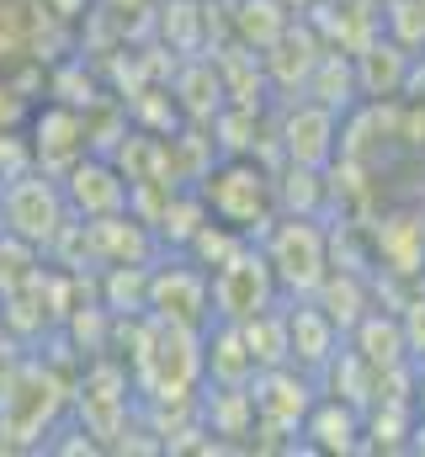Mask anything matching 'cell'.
<instances>
[{"label":"cell","instance_id":"2","mask_svg":"<svg viewBox=\"0 0 425 457\" xmlns=\"http://www.w3.org/2000/svg\"><path fill=\"white\" fill-rule=\"evenodd\" d=\"M282 298H314L319 282L335 266V234L319 224V213H277L255 239Z\"/></svg>","mask_w":425,"mask_h":457},{"label":"cell","instance_id":"27","mask_svg":"<svg viewBox=\"0 0 425 457\" xmlns=\"http://www.w3.org/2000/svg\"><path fill=\"white\" fill-rule=\"evenodd\" d=\"M43 5H48V11H59V16H75V5H80V0H43Z\"/></svg>","mask_w":425,"mask_h":457},{"label":"cell","instance_id":"26","mask_svg":"<svg viewBox=\"0 0 425 457\" xmlns=\"http://www.w3.org/2000/svg\"><path fill=\"white\" fill-rule=\"evenodd\" d=\"M415 415L425 420V361H421V372H415Z\"/></svg>","mask_w":425,"mask_h":457},{"label":"cell","instance_id":"21","mask_svg":"<svg viewBox=\"0 0 425 457\" xmlns=\"http://www.w3.org/2000/svg\"><path fill=\"white\" fill-rule=\"evenodd\" d=\"M245 341L255 351V361L261 367H282V361H293V341H288V303H271V309H261L255 320H245Z\"/></svg>","mask_w":425,"mask_h":457},{"label":"cell","instance_id":"14","mask_svg":"<svg viewBox=\"0 0 425 457\" xmlns=\"http://www.w3.org/2000/svg\"><path fill=\"white\" fill-rule=\"evenodd\" d=\"M372 245H378V261L394 271V277H421L425 271V213H383L372 228Z\"/></svg>","mask_w":425,"mask_h":457},{"label":"cell","instance_id":"1","mask_svg":"<svg viewBox=\"0 0 425 457\" xmlns=\"http://www.w3.org/2000/svg\"><path fill=\"white\" fill-rule=\"evenodd\" d=\"M197 197L208 208V219L229 224L245 239H261L266 224L277 219V181L250 160V154H223L197 176Z\"/></svg>","mask_w":425,"mask_h":457},{"label":"cell","instance_id":"18","mask_svg":"<svg viewBox=\"0 0 425 457\" xmlns=\"http://www.w3.org/2000/svg\"><path fill=\"white\" fill-rule=\"evenodd\" d=\"M223 75H218V64L212 59H187L181 70H176V107L181 117H192V122H212V117L223 112Z\"/></svg>","mask_w":425,"mask_h":457},{"label":"cell","instance_id":"10","mask_svg":"<svg viewBox=\"0 0 425 457\" xmlns=\"http://www.w3.org/2000/svg\"><path fill=\"white\" fill-rule=\"evenodd\" d=\"M277 144L293 165H309V170H329L335 154H340V112L324 107V102H298L288 107L282 128H277Z\"/></svg>","mask_w":425,"mask_h":457},{"label":"cell","instance_id":"6","mask_svg":"<svg viewBox=\"0 0 425 457\" xmlns=\"http://www.w3.org/2000/svg\"><path fill=\"white\" fill-rule=\"evenodd\" d=\"M250 399H255V431L261 436H298L319 399V378L293 367V361L261 367L250 383Z\"/></svg>","mask_w":425,"mask_h":457},{"label":"cell","instance_id":"23","mask_svg":"<svg viewBox=\"0 0 425 457\" xmlns=\"http://www.w3.org/2000/svg\"><path fill=\"white\" fill-rule=\"evenodd\" d=\"M383 32L404 54H425V0H388L383 5Z\"/></svg>","mask_w":425,"mask_h":457},{"label":"cell","instance_id":"12","mask_svg":"<svg viewBox=\"0 0 425 457\" xmlns=\"http://www.w3.org/2000/svg\"><path fill=\"white\" fill-rule=\"evenodd\" d=\"M288 303V341H293V367H304V372H324L329 367V356L340 351L346 341V330L319 309V298H282Z\"/></svg>","mask_w":425,"mask_h":457},{"label":"cell","instance_id":"24","mask_svg":"<svg viewBox=\"0 0 425 457\" xmlns=\"http://www.w3.org/2000/svg\"><path fill=\"white\" fill-rule=\"evenodd\" d=\"M203 0H165L160 5V32L171 37V48L176 54H197V32H203V11H197Z\"/></svg>","mask_w":425,"mask_h":457},{"label":"cell","instance_id":"22","mask_svg":"<svg viewBox=\"0 0 425 457\" xmlns=\"http://www.w3.org/2000/svg\"><path fill=\"white\" fill-rule=\"evenodd\" d=\"M319 197H324L319 170L288 160V170H282V181H277V213H319Z\"/></svg>","mask_w":425,"mask_h":457},{"label":"cell","instance_id":"20","mask_svg":"<svg viewBox=\"0 0 425 457\" xmlns=\"http://www.w3.org/2000/svg\"><path fill=\"white\" fill-rule=\"evenodd\" d=\"M319 309L351 336V325L367 314V287H362V277H356V266H329V277L319 282Z\"/></svg>","mask_w":425,"mask_h":457},{"label":"cell","instance_id":"19","mask_svg":"<svg viewBox=\"0 0 425 457\" xmlns=\"http://www.w3.org/2000/svg\"><path fill=\"white\" fill-rule=\"evenodd\" d=\"M293 27V0H234V37L255 54L277 48Z\"/></svg>","mask_w":425,"mask_h":457},{"label":"cell","instance_id":"25","mask_svg":"<svg viewBox=\"0 0 425 457\" xmlns=\"http://www.w3.org/2000/svg\"><path fill=\"white\" fill-rule=\"evenodd\" d=\"M399 320H404V336H410V356L425 361V293L410 303V309H399Z\"/></svg>","mask_w":425,"mask_h":457},{"label":"cell","instance_id":"5","mask_svg":"<svg viewBox=\"0 0 425 457\" xmlns=\"http://www.w3.org/2000/svg\"><path fill=\"white\" fill-rule=\"evenodd\" d=\"M149 314L171 320V325H192L208 330L212 320V271L197 266L187 250L176 261H154L149 266Z\"/></svg>","mask_w":425,"mask_h":457},{"label":"cell","instance_id":"4","mask_svg":"<svg viewBox=\"0 0 425 457\" xmlns=\"http://www.w3.org/2000/svg\"><path fill=\"white\" fill-rule=\"evenodd\" d=\"M271 303H282V287H277V277H271V266H266L255 239H245L223 266H212V314L218 320L245 325V320H255Z\"/></svg>","mask_w":425,"mask_h":457},{"label":"cell","instance_id":"9","mask_svg":"<svg viewBox=\"0 0 425 457\" xmlns=\"http://www.w3.org/2000/svg\"><path fill=\"white\" fill-rule=\"evenodd\" d=\"M27 149H32V165L64 176L80 154L96 149V144H91V117L54 96V102H43V107L32 112V138H27Z\"/></svg>","mask_w":425,"mask_h":457},{"label":"cell","instance_id":"11","mask_svg":"<svg viewBox=\"0 0 425 457\" xmlns=\"http://www.w3.org/2000/svg\"><path fill=\"white\" fill-rule=\"evenodd\" d=\"M298 447H309V453H367V415L319 388L314 410L298 431Z\"/></svg>","mask_w":425,"mask_h":457},{"label":"cell","instance_id":"17","mask_svg":"<svg viewBox=\"0 0 425 457\" xmlns=\"http://www.w3.org/2000/svg\"><path fill=\"white\" fill-rule=\"evenodd\" d=\"M304 96H314L324 107H335V112L346 117L356 107V96H362V80H356V59L346 54V48H335V43H324V54H319L314 75H309V86H304Z\"/></svg>","mask_w":425,"mask_h":457},{"label":"cell","instance_id":"16","mask_svg":"<svg viewBox=\"0 0 425 457\" xmlns=\"http://www.w3.org/2000/svg\"><path fill=\"white\" fill-rule=\"evenodd\" d=\"M351 351H356L372 372H388V367L415 361V356H410V336H404V320H399V314H383V309H367V314L351 325Z\"/></svg>","mask_w":425,"mask_h":457},{"label":"cell","instance_id":"7","mask_svg":"<svg viewBox=\"0 0 425 457\" xmlns=\"http://www.w3.org/2000/svg\"><path fill=\"white\" fill-rule=\"evenodd\" d=\"M75 410H80V426L86 436H102V442H117L128 436V415H133V378L128 367H117L112 356H96L75 388Z\"/></svg>","mask_w":425,"mask_h":457},{"label":"cell","instance_id":"3","mask_svg":"<svg viewBox=\"0 0 425 457\" xmlns=\"http://www.w3.org/2000/svg\"><path fill=\"white\" fill-rule=\"evenodd\" d=\"M70 224H75V213H70L64 181L54 170L27 165L21 176L0 181V234L5 239H21L32 250H54Z\"/></svg>","mask_w":425,"mask_h":457},{"label":"cell","instance_id":"8","mask_svg":"<svg viewBox=\"0 0 425 457\" xmlns=\"http://www.w3.org/2000/svg\"><path fill=\"white\" fill-rule=\"evenodd\" d=\"M64 197H70V213L75 219H112V213H128L133 208V181H128V170L102 154V149H91V154H80L64 176Z\"/></svg>","mask_w":425,"mask_h":457},{"label":"cell","instance_id":"13","mask_svg":"<svg viewBox=\"0 0 425 457\" xmlns=\"http://www.w3.org/2000/svg\"><path fill=\"white\" fill-rule=\"evenodd\" d=\"M261 372L255 351L245 341V325L234 320H212L203 330V378L208 383H223V388H250Z\"/></svg>","mask_w":425,"mask_h":457},{"label":"cell","instance_id":"15","mask_svg":"<svg viewBox=\"0 0 425 457\" xmlns=\"http://www.w3.org/2000/svg\"><path fill=\"white\" fill-rule=\"evenodd\" d=\"M351 59H356L362 96H367V102H394V96L404 91V75H410V59H415V54H404L388 32H378V37L362 43Z\"/></svg>","mask_w":425,"mask_h":457}]
</instances>
